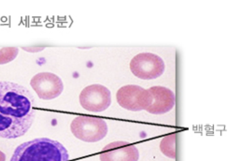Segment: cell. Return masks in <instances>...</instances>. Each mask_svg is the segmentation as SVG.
<instances>
[{
    "label": "cell",
    "instance_id": "obj_10",
    "mask_svg": "<svg viewBox=\"0 0 248 161\" xmlns=\"http://www.w3.org/2000/svg\"><path fill=\"white\" fill-rule=\"evenodd\" d=\"M175 133L169 134L161 140L160 143V149L162 153L169 158L174 160L176 157L175 154V140H176Z\"/></svg>",
    "mask_w": 248,
    "mask_h": 161
},
{
    "label": "cell",
    "instance_id": "obj_5",
    "mask_svg": "<svg viewBox=\"0 0 248 161\" xmlns=\"http://www.w3.org/2000/svg\"><path fill=\"white\" fill-rule=\"evenodd\" d=\"M116 100L120 107L129 111L146 110L152 102L148 89L139 85H128L120 88L116 93Z\"/></svg>",
    "mask_w": 248,
    "mask_h": 161
},
{
    "label": "cell",
    "instance_id": "obj_2",
    "mask_svg": "<svg viewBox=\"0 0 248 161\" xmlns=\"http://www.w3.org/2000/svg\"><path fill=\"white\" fill-rule=\"evenodd\" d=\"M10 161H70V158L67 150L61 143L43 138L18 145Z\"/></svg>",
    "mask_w": 248,
    "mask_h": 161
},
{
    "label": "cell",
    "instance_id": "obj_3",
    "mask_svg": "<svg viewBox=\"0 0 248 161\" xmlns=\"http://www.w3.org/2000/svg\"><path fill=\"white\" fill-rule=\"evenodd\" d=\"M71 129L75 137L86 143L98 142L108 132L106 121L103 118L78 116L74 119Z\"/></svg>",
    "mask_w": 248,
    "mask_h": 161
},
{
    "label": "cell",
    "instance_id": "obj_12",
    "mask_svg": "<svg viewBox=\"0 0 248 161\" xmlns=\"http://www.w3.org/2000/svg\"><path fill=\"white\" fill-rule=\"evenodd\" d=\"M0 161H6V155L1 151H0Z\"/></svg>",
    "mask_w": 248,
    "mask_h": 161
},
{
    "label": "cell",
    "instance_id": "obj_11",
    "mask_svg": "<svg viewBox=\"0 0 248 161\" xmlns=\"http://www.w3.org/2000/svg\"><path fill=\"white\" fill-rule=\"evenodd\" d=\"M18 54V48H0V65L6 64L15 60Z\"/></svg>",
    "mask_w": 248,
    "mask_h": 161
},
{
    "label": "cell",
    "instance_id": "obj_9",
    "mask_svg": "<svg viewBox=\"0 0 248 161\" xmlns=\"http://www.w3.org/2000/svg\"><path fill=\"white\" fill-rule=\"evenodd\" d=\"M152 102L146 111L154 114H165L170 112L175 105L174 92L162 86H154L149 89Z\"/></svg>",
    "mask_w": 248,
    "mask_h": 161
},
{
    "label": "cell",
    "instance_id": "obj_8",
    "mask_svg": "<svg viewBox=\"0 0 248 161\" xmlns=\"http://www.w3.org/2000/svg\"><path fill=\"white\" fill-rule=\"evenodd\" d=\"M100 161H138L139 151L135 145L126 141L109 143L102 149Z\"/></svg>",
    "mask_w": 248,
    "mask_h": 161
},
{
    "label": "cell",
    "instance_id": "obj_1",
    "mask_svg": "<svg viewBox=\"0 0 248 161\" xmlns=\"http://www.w3.org/2000/svg\"><path fill=\"white\" fill-rule=\"evenodd\" d=\"M34 97L24 86L0 81V138L16 139L27 133L36 111Z\"/></svg>",
    "mask_w": 248,
    "mask_h": 161
},
{
    "label": "cell",
    "instance_id": "obj_7",
    "mask_svg": "<svg viewBox=\"0 0 248 161\" xmlns=\"http://www.w3.org/2000/svg\"><path fill=\"white\" fill-rule=\"evenodd\" d=\"M30 85L39 98L45 100L58 98L63 90L62 79L50 72H41L35 75L31 80Z\"/></svg>",
    "mask_w": 248,
    "mask_h": 161
},
{
    "label": "cell",
    "instance_id": "obj_6",
    "mask_svg": "<svg viewBox=\"0 0 248 161\" xmlns=\"http://www.w3.org/2000/svg\"><path fill=\"white\" fill-rule=\"evenodd\" d=\"M79 100L81 106L87 111L93 113L102 112L111 105V92L104 85H91L82 90Z\"/></svg>",
    "mask_w": 248,
    "mask_h": 161
},
{
    "label": "cell",
    "instance_id": "obj_4",
    "mask_svg": "<svg viewBox=\"0 0 248 161\" xmlns=\"http://www.w3.org/2000/svg\"><path fill=\"white\" fill-rule=\"evenodd\" d=\"M131 72L142 80H153L161 76L165 70L163 59L150 52H142L133 57L129 64Z\"/></svg>",
    "mask_w": 248,
    "mask_h": 161
}]
</instances>
